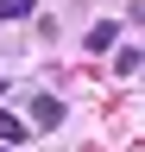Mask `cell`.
<instances>
[{
	"mask_svg": "<svg viewBox=\"0 0 145 152\" xmlns=\"http://www.w3.org/2000/svg\"><path fill=\"white\" fill-rule=\"evenodd\" d=\"M32 7H38V0H0V19H25Z\"/></svg>",
	"mask_w": 145,
	"mask_h": 152,
	"instance_id": "4",
	"label": "cell"
},
{
	"mask_svg": "<svg viewBox=\"0 0 145 152\" xmlns=\"http://www.w3.org/2000/svg\"><path fill=\"white\" fill-rule=\"evenodd\" d=\"M114 38H120V26H114V19H101V26L88 32V51H114Z\"/></svg>",
	"mask_w": 145,
	"mask_h": 152,
	"instance_id": "2",
	"label": "cell"
},
{
	"mask_svg": "<svg viewBox=\"0 0 145 152\" xmlns=\"http://www.w3.org/2000/svg\"><path fill=\"white\" fill-rule=\"evenodd\" d=\"M0 140H6V146H25V140H32V133H25L19 121H13V114H0Z\"/></svg>",
	"mask_w": 145,
	"mask_h": 152,
	"instance_id": "3",
	"label": "cell"
},
{
	"mask_svg": "<svg viewBox=\"0 0 145 152\" xmlns=\"http://www.w3.org/2000/svg\"><path fill=\"white\" fill-rule=\"evenodd\" d=\"M32 114H38V127H57V121H63V102H57V95H38Z\"/></svg>",
	"mask_w": 145,
	"mask_h": 152,
	"instance_id": "1",
	"label": "cell"
},
{
	"mask_svg": "<svg viewBox=\"0 0 145 152\" xmlns=\"http://www.w3.org/2000/svg\"><path fill=\"white\" fill-rule=\"evenodd\" d=\"M0 89H6V83H0Z\"/></svg>",
	"mask_w": 145,
	"mask_h": 152,
	"instance_id": "6",
	"label": "cell"
},
{
	"mask_svg": "<svg viewBox=\"0 0 145 152\" xmlns=\"http://www.w3.org/2000/svg\"><path fill=\"white\" fill-rule=\"evenodd\" d=\"M139 64H145L139 51H120V57H114V70H120V76H139Z\"/></svg>",
	"mask_w": 145,
	"mask_h": 152,
	"instance_id": "5",
	"label": "cell"
}]
</instances>
